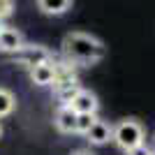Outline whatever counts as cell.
Listing matches in <instances>:
<instances>
[{"label": "cell", "instance_id": "6da1fadb", "mask_svg": "<svg viewBox=\"0 0 155 155\" xmlns=\"http://www.w3.org/2000/svg\"><path fill=\"white\" fill-rule=\"evenodd\" d=\"M104 44L102 39H97L95 35L91 32H67L63 39V53L67 56L70 63H77V65H86V67H91V65L100 63L104 58Z\"/></svg>", "mask_w": 155, "mask_h": 155}, {"label": "cell", "instance_id": "7a4b0ae2", "mask_svg": "<svg viewBox=\"0 0 155 155\" xmlns=\"http://www.w3.org/2000/svg\"><path fill=\"white\" fill-rule=\"evenodd\" d=\"M111 141L116 143L120 150H132L137 146L146 143V130L143 125L137 120V118H125L118 125H114V134H111Z\"/></svg>", "mask_w": 155, "mask_h": 155}, {"label": "cell", "instance_id": "3957f363", "mask_svg": "<svg viewBox=\"0 0 155 155\" xmlns=\"http://www.w3.org/2000/svg\"><path fill=\"white\" fill-rule=\"evenodd\" d=\"M14 60L23 67H28V70H32L37 65H51L53 53L42 44H23V49L14 56Z\"/></svg>", "mask_w": 155, "mask_h": 155}, {"label": "cell", "instance_id": "277c9868", "mask_svg": "<svg viewBox=\"0 0 155 155\" xmlns=\"http://www.w3.org/2000/svg\"><path fill=\"white\" fill-rule=\"evenodd\" d=\"M70 109L74 111V114H91V116H97V109H100V100H97V95L93 91H88V88H81V91L77 93V97L70 102Z\"/></svg>", "mask_w": 155, "mask_h": 155}, {"label": "cell", "instance_id": "5b68a950", "mask_svg": "<svg viewBox=\"0 0 155 155\" xmlns=\"http://www.w3.org/2000/svg\"><path fill=\"white\" fill-rule=\"evenodd\" d=\"M74 125H77V114L70 107H58L53 114V127L60 134H74Z\"/></svg>", "mask_w": 155, "mask_h": 155}, {"label": "cell", "instance_id": "8992f818", "mask_svg": "<svg viewBox=\"0 0 155 155\" xmlns=\"http://www.w3.org/2000/svg\"><path fill=\"white\" fill-rule=\"evenodd\" d=\"M23 35H21L16 28H5L2 35H0V53H16L23 49Z\"/></svg>", "mask_w": 155, "mask_h": 155}, {"label": "cell", "instance_id": "52a82bcc", "mask_svg": "<svg viewBox=\"0 0 155 155\" xmlns=\"http://www.w3.org/2000/svg\"><path fill=\"white\" fill-rule=\"evenodd\" d=\"M111 134H114V125H109L107 120H100V118H97L95 125L88 130L86 139L91 141V146H104V143L111 141Z\"/></svg>", "mask_w": 155, "mask_h": 155}, {"label": "cell", "instance_id": "ba28073f", "mask_svg": "<svg viewBox=\"0 0 155 155\" xmlns=\"http://www.w3.org/2000/svg\"><path fill=\"white\" fill-rule=\"evenodd\" d=\"M28 74H30V81L35 86H53V81H56V65H37V67L28 70Z\"/></svg>", "mask_w": 155, "mask_h": 155}, {"label": "cell", "instance_id": "9c48e42d", "mask_svg": "<svg viewBox=\"0 0 155 155\" xmlns=\"http://www.w3.org/2000/svg\"><path fill=\"white\" fill-rule=\"evenodd\" d=\"M72 0H39L37 2V9L46 16H60V14L70 12L72 9Z\"/></svg>", "mask_w": 155, "mask_h": 155}, {"label": "cell", "instance_id": "30bf717a", "mask_svg": "<svg viewBox=\"0 0 155 155\" xmlns=\"http://www.w3.org/2000/svg\"><path fill=\"white\" fill-rule=\"evenodd\" d=\"M14 107H16V97H14V93L0 86V118L9 116V114L14 111Z\"/></svg>", "mask_w": 155, "mask_h": 155}, {"label": "cell", "instance_id": "8fae6325", "mask_svg": "<svg viewBox=\"0 0 155 155\" xmlns=\"http://www.w3.org/2000/svg\"><path fill=\"white\" fill-rule=\"evenodd\" d=\"M97 116H91V114H79L77 116V125H74V134H88V130L95 125Z\"/></svg>", "mask_w": 155, "mask_h": 155}, {"label": "cell", "instance_id": "7c38bea8", "mask_svg": "<svg viewBox=\"0 0 155 155\" xmlns=\"http://www.w3.org/2000/svg\"><path fill=\"white\" fill-rule=\"evenodd\" d=\"M81 88H84L81 84H74V86H67V88H63V91H56L60 107H70V102L74 100V97H77V93L81 91Z\"/></svg>", "mask_w": 155, "mask_h": 155}, {"label": "cell", "instance_id": "4fadbf2b", "mask_svg": "<svg viewBox=\"0 0 155 155\" xmlns=\"http://www.w3.org/2000/svg\"><path fill=\"white\" fill-rule=\"evenodd\" d=\"M14 9H16V2H14V0H0V21H5L7 16H12Z\"/></svg>", "mask_w": 155, "mask_h": 155}, {"label": "cell", "instance_id": "5bb4252c", "mask_svg": "<svg viewBox=\"0 0 155 155\" xmlns=\"http://www.w3.org/2000/svg\"><path fill=\"white\" fill-rule=\"evenodd\" d=\"M125 155H153V148H148L146 143H141V146H137V148L127 150Z\"/></svg>", "mask_w": 155, "mask_h": 155}, {"label": "cell", "instance_id": "9a60e30c", "mask_svg": "<svg viewBox=\"0 0 155 155\" xmlns=\"http://www.w3.org/2000/svg\"><path fill=\"white\" fill-rule=\"evenodd\" d=\"M70 155H95L93 150H88V148H77V150H72Z\"/></svg>", "mask_w": 155, "mask_h": 155}, {"label": "cell", "instance_id": "2e32d148", "mask_svg": "<svg viewBox=\"0 0 155 155\" xmlns=\"http://www.w3.org/2000/svg\"><path fill=\"white\" fill-rule=\"evenodd\" d=\"M5 28H7V26H5V21H0V35H2V30H5Z\"/></svg>", "mask_w": 155, "mask_h": 155}, {"label": "cell", "instance_id": "e0dca14e", "mask_svg": "<svg viewBox=\"0 0 155 155\" xmlns=\"http://www.w3.org/2000/svg\"><path fill=\"white\" fill-rule=\"evenodd\" d=\"M0 134H2V127H0Z\"/></svg>", "mask_w": 155, "mask_h": 155}, {"label": "cell", "instance_id": "ac0fdd59", "mask_svg": "<svg viewBox=\"0 0 155 155\" xmlns=\"http://www.w3.org/2000/svg\"><path fill=\"white\" fill-rule=\"evenodd\" d=\"M153 155H155V150H153Z\"/></svg>", "mask_w": 155, "mask_h": 155}]
</instances>
